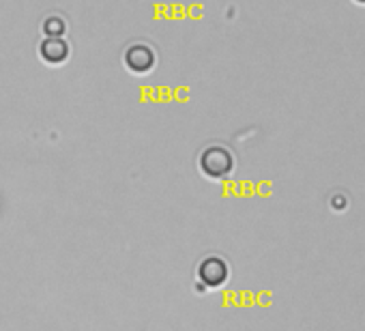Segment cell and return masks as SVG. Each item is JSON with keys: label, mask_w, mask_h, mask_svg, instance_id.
<instances>
[{"label": "cell", "mask_w": 365, "mask_h": 331, "mask_svg": "<svg viewBox=\"0 0 365 331\" xmlns=\"http://www.w3.org/2000/svg\"><path fill=\"white\" fill-rule=\"evenodd\" d=\"M356 3H363V5H365V0H356Z\"/></svg>", "instance_id": "6"}, {"label": "cell", "mask_w": 365, "mask_h": 331, "mask_svg": "<svg viewBox=\"0 0 365 331\" xmlns=\"http://www.w3.org/2000/svg\"><path fill=\"white\" fill-rule=\"evenodd\" d=\"M230 267L222 256H207L198 265V280L209 288H220L228 282Z\"/></svg>", "instance_id": "3"}, {"label": "cell", "mask_w": 365, "mask_h": 331, "mask_svg": "<svg viewBox=\"0 0 365 331\" xmlns=\"http://www.w3.org/2000/svg\"><path fill=\"white\" fill-rule=\"evenodd\" d=\"M198 163H200L202 175L207 179H213V181H224L235 170V157H232L230 148H226L222 144L207 146L200 153V161Z\"/></svg>", "instance_id": "1"}, {"label": "cell", "mask_w": 365, "mask_h": 331, "mask_svg": "<svg viewBox=\"0 0 365 331\" xmlns=\"http://www.w3.org/2000/svg\"><path fill=\"white\" fill-rule=\"evenodd\" d=\"M71 54L69 44L63 37H46L39 46V56L48 65H63Z\"/></svg>", "instance_id": "4"}, {"label": "cell", "mask_w": 365, "mask_h": 331, "mask_svg": "<svg viewBox=\"0 0 365 331\" xmlns=\"http://www.w3.org/2000/svg\"><path fill=\"white\" fill-rule=\"evenodd\" d=\"M123 63H125V67L131 73L146 76L148 71H153V67L157 63V56H155V52H153L150 46H146V44H133V46H129L125 50Z\"/></svg>", "instance_id": "2"}, {"label": "cell", "mask_w": 365, "mask_h": 331, "mask_svg": "<svg viewBox=\"0 0 365 331\" xmlns=\"http://www.w3.org/2000/svg\"><path fill=\"white\" fill-rule=\"evenodd\" d=\"M43 33L46 37H63L67 33V22L61 16H50L43 22Z\"/></svg>", "instance_id": "5"}]
</instances>
